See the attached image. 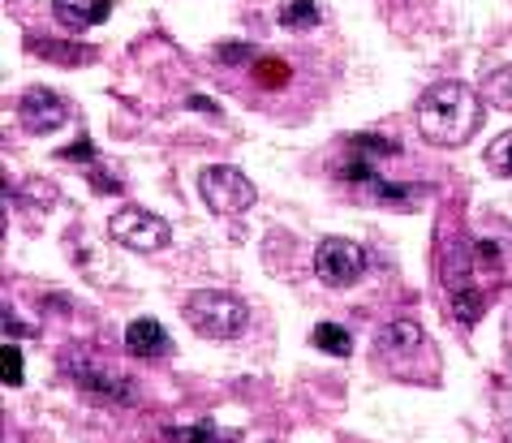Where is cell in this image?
Instances as JSON below:
<instances>
[{"label":"cell","instance_id":"cell-3","mask_svg":"<svg viewBox=\"0 0 512 443\" xmlns=\"http://www.w3.org/2000/svg\"><path fill=\"white\" fill-rule=\"evenodd\" d=\"M198 194H203V203L216 211V216H241V211L254 207V198L259 190L250 185L246 173H237L233 164H211L198 173Z\"/></svg>","mask_w":512,"mask_h":443},{"label":"cell","instance_id":"cell-23","mask_svg":"<svg viewBox=\"0 0 512 443\" xmlns=\"http://www.w3.org/2000/svg\"><path fill=\"white\" fill-rule=\"evenodd\" d=\"M186 104H190L194 112H220V108H216V104H211V99H203V95H190V99H186Z\"/></svg>","mask_w":512,"mask_h":443},{"label":"cell","instance_id":"cell-14","mask_svg":"<svg viewBox=\"0 0 512 443\" xmlns=\"http://www.w3.org/2000/svg\"><path fill=\"white\" fill-rule=\"evenodd\" d=\"M280 22L289 26V31H310V26H319V5L315 0H289V5L280 9Z\"/></svg>","mask_w":512,"mask_h":443},{"label":"cell","instance_id":"cell-19","mask_svg":"<svg viewBox=\"0 0 512 443\" xmlns=\"http://www.w3.org/2000/svg\"><path fill=\"white\" fill-rule=\"evenodd\" d=\"M259 82L284 87V82H289V65H280V61H259Z\"/></svg>","mask_w":512,"mask_h":443},{"label":"cell","instance_id":"cell-21","mask_svg":"<svg viewBox=\"0 0 512 443\" xmlns=\"http://www.w3.org/2000/svg\"><path fill=\"white\" fill-rule=\"evenodd\" d=\"M246 56H250V44H224L220 48V61L224 65H237V61H246Z\"/></svg>","mask_w":512,"mask_h":443},{"label":"cell","instance_id":"cell-7","mask_svg":"<svg viewBox=\"0 0 512 443\" xmlns=\"http://www.w3.org/2000/svg\"><path fill=\"white\" fill-rule=\"evenodd\" d=\"M345 181H358V185H366L371 194H379L383 203H409V194H405V185H392V181H383L379 173H375V164H371V155H349L345 164L336 168Z\"/></svg>","mask_w":512,"mask_h":443},{"label":"cell","instance_id":"cell-10","mask_svg":"<svg viewBox=\"0 0 512 443\" xmlns=\"http://www.w3.org/2000/svg\"><path fill=\"white\" fill-rule=\"evenodd\" d=\"M52 9L69 31H82V26H95V22L108 18L112 0H52Z\"/></svg>","mask_w":512,"mask_h":443},{"label":"cell","instance_id":"cell-24","mask_svg":"<svg viewBox=\"0 0 512 443\" xmlns=\"http://www.w3.org/2000/svg\"><path fill=\"white\" fill-rule=\"evenodd\" d=\"M504 353H508V362H512V319L504 323Z\"/></svg>","mask_w":512,"mask_h":443},{"label":"cell","instance_id":"cell-17","mask_svg":"<svg viewBox=\"0 0 512 443\" xmlns=\"http://www.w3.org/2000/svg\"><path fill=\"white\" fill-rule=\"evenodd\" d=\"M168 439H173V443H220V439H229V435L216 431L211 422H198V426H173Z\"/></svg>","mask_w":512,"mask_h":443},{"label":"cell","instance_id":"cell-11","mask_svg":"<svg viewBox=\"0 0 512 443\" xmlns=\"http://www.w3.org/2000/svg\"><path fill=\"white\" fill-rule=\"evenodd\" d=\"M310 340H315V349L332 353V357H349L353 353V336L345 332V327H336V323H319Z\"/></svg>","mask_w":512,"mask_h":443},{"label":"cell","instance_id":"cell-20","mask_svg":"<svg viewBox=\"0 0 512 443\" xmlns=\"http://www.w3.org/2000/svg\"><path fill=\"white\" fill-rule=\"evenodd\" d=\"M353 151H383V155H392L396 147H392V142H383V138H375V134H358V138H353Z\"/></svg>","mask_w":512,"mask_h":443},{"label":"cell","instance_id":"cell-1","mask_svg":"<svg viewBox=\"0 0 512 443\" xmlns=\"http://www.w3.org/2000/svg\"><path fill=\"white\" fill-rule=\"evenodd\" d=\"M418 130L435 147H465L482 130V99L465 82H439L418 99Z\"/></svg>","mask_w":512,"mask_h":443},{"label":"cell","instance_id":"cell-9","mask_svg":"<svg viewBox=\"0 0 512 443\" xmlns=\"http://www.w3.org/2000/svg\"><path fill=\"white\" fill-rule=\"evenodd\" d=\"M74 379L95 396H112V400H121V405H134V383L108 375V370H99L91 362H74Z\"/></svg>","mask_w":512,"mask_h":443},{"label":"cell","instance_id":"cell-8","mask_svg":"<svg viewBox=\"0 0 512 443\" xmlns=\"http://www.w3.org/2000/svg\"><path fill=\"white\" fill-rule=\"evenodd\" d=\"M125 349H130L134 357H164L173 353V340H168V332L155 319H134L130 327H125Z\"/></svg>","mask_w":512,"mask_h":443},{"label":"cell","instance_id":"cell-18","mask_svg":"<svg viewBox=\"0 0 512 443\" xmlns=\"http://www.w3.org/2000/svg\"><path fill=\"white\" fill-rule=\"evenodd\" d=\"M5 383L9 388H22V353L13 345H5Z\"/></svg>","mask_w":512,"mask_h":443},{"label":"cell","instance_id":"cell-5","mask_svg":"<svg viewBox=\"0 0 512 443\" xmlns=\"http://www.w3.org/2000/svg\"><path fill=\"white\" fill-rule=\"evenodd\" d=\"M366 271V250L358 241L349 237H327L319 241L315 250V276L323 284H332V289H349V284H358Z\"/></svg>","mask_w":512,"mask_h":443},{"label":"cell","instance_id":"cell-6","mask_svg":"<svg viewBox=\"0 0 512 443\" xmlns=\"http://www.w3.org/2000/svg\"><path fill=\"white\" fill-rule=\"evenodd\" d=\"M18 117H22V125L31 134H52V130H61V125L69 121V104L48 87H31L18 99Z\"/></svg>","mask_w":512,"mask_h":443},{"label":"cell","instance_id":"cell-22","mask_svg":"<svg viewBox=\"0 0 512 443\" xmlns=\"http://www.w3.org/2000/svg\"><path fill=\"white\" fill-rule=\"evenodd\" d=\"M61 155H65V160H95V155H91V142H74V147L61 151Z\"/></svg>","mask_w":512,"mask_h":443},{"label":"cell","instance_id":"cell-4","mask_svg":"<svg viewBox=\"0 0 512 443\" xmlns=\"http://www.w3.org/2000/svg\"><path fill=\"white\" fill-rule=\"evenodd\" d=\"M108 233L117 246L134 250V254H160L168 246V224L142 207H121L117 216L108 220Z\"/></svg>","mask_w":512,"mask_h":443},{"label":"cell","instance_id":"cell-16","mask_svg":"<svg viewBox=\"0 0 512 443\" xmlns=\"http://www.w3.org/2000/svg\"><path fill=\"white\" fill-rule=\"evenodd\" d=\"M487 168L495 177H512V130L508 134H500L487 147Z\"/></svg>","mask_w":512,"mask_h":443},{"label":"cell","instance_id":"cell-2","mask_svg":"<svg viewBox=\"0 0 512 443\" xmlns=\"http://www.w3.org/2000/svg\"><path fill=\"white\" fill-rule=\"evenodd\" d=\"M181 314H186V323L194 327V332H203V336H211V340L237 336L241 327H246V319H250L246 302H241L237 293H224V289L194 293L190 302L181 306Z\"/></svg>","mask_w":512,"mask_h":443},{"label":"cell","instance_id":"cell-12","mask_svg":"<svg viewBox=\"0 0 512 443\" xmlns=\"http://www.w3.org/2000/svg\"><path fill=\"white\" fill-rule=\"evenodd\" d=\"M482 99L495 104V108H504V112H512V65L495 69V74L482 82Z\"/></svg>","mask_w":512,"mask_h":443},{"label":"cell","instance_id":"cell-15","mask_svg":"<svg viewBox=\"0 0 512 443\" xmlns=\"http://www.w3.org/2000/svg\"><path fill=\"white\" fill-rule=\"evenodd\" d=\"M422 345V327L418 323H392L383 332V349L388 353H401V349H418Z\"/></svg>","mask_w":512,"mask_h":443},{"label":"cell","instance_id":"cell-13","mask_svg":"<svg viewBox=\"0 0 512 443\" xmlns=\"http://www.w3.org/2000/svg\"><path fill=\"white\" fill-rule=\"evenodd\" d=\"M448 302H452V314H457L465 327H474L482 319V306H487V302H482V293L478 289H465V284H461V289H452Z\"/></svg>","mask_w":512,"mask_h":443}]
</instances>
